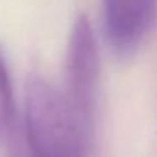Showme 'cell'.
<instances>
[{
	"instance_id": "obj_1",
	"label": "cell",
	"mask_w": 157,
	"mask_h": 157,
	"mask_svg": "<svg viewBox=\"0 0 157 157\" xmlns=\"http://www.w3.org/2000/svg\"><path fill=\"white\" fill-rule=\"evenodd\" d=\"M25 147L29 157H86L90 147L61 93L36 75L25 83Z\"/></svg>"
},
{
	"instance_id": "obj_3",
	"label": "cell",
	"mask_w": 157,
	"mask_h": 157,
	"mask_svg": "<svg viewBox=\"0 0 157 157\" xmlns=\"http://www.w3.org/2000/svg\"><path fill=\"white\" fill-rule=\"evenodd\" d=\"M103 27L110 48L132 54L157 22V0H101Z\"/></svg>"
},
{
	"instance_id": "obj_2",
	"label": "cell",
	"mask_w": 157,
	"mask_h": 157,
	"mask_svg": "<svg viewBox=\"0 0 157 157\" xmlns=\"http://www.w3.org/2000/svg\"><path fill=\"white\" fill-rule=\"evenodd\" d=\"M98 85L100 54L96 37L90 19L78 15L66 46L64 90L61 96L88 144H91L95 133Z\"/></svg>"
},
{
	"instance_id": "obj_4",
	"label": "cell",
	"mask_w": 157,
	"mask_h": 157,
	"mask_svg": "<svg viewBox=\"0 0 157 157\" xmlns=\"http://www.w3.org/2000/svg\"><path fill=\"white\" fill-rule=\"evenodd\" d=\"M15 122V98L9 69L0 54V133L7 132Z\"/></svg>"
}]
</instances>
